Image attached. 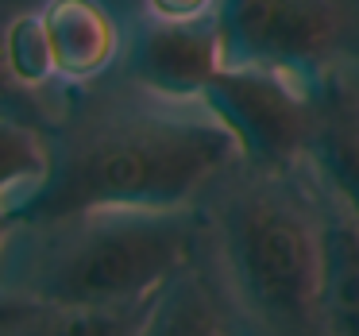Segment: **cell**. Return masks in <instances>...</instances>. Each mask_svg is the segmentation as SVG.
I'll list each match as a JSON object with an SVG mask.
<instances>
[{"instance_id":"cell-1","label":"cell","mask_w":359,"mask_h":336,"mask_svg":"<svg viewBox=\"0 0 359 336\" xmlns=\"http://www.w3.org/2000/svg\"><path fill=\"white\" fill-rule=\"evenodd\" d=\"M50 174L12 209L20 228H43L101 209H197L240 147L205 105H182L135 81L66 86L47 135Z\"/></svg>"},{"instance_id":"cell-2","label":"cell","mask_w":359,"mask_h":336,"mask_svg":"<svg viewBox=\"0 0 359 336\" xmlns=\"http://www.w3.org/2000/svg\"><path fill=\"white\" fill-rule=\"evenodd\" d=\"M197 267L251 336H325V197L297 170L232 166L205 194Z\"/></svg>"},{"instance_id":"cell-3","label":"cell","mask_w":359,"mask_h":336,"mask_svg":"<svg viewBox=\"0 0 359 336\" xmlns=\"http://www.w3.org/2000/svg\"><path fill=\"white\" fill-rule=\"evenodd\" d=\"M24 236L32 248L0 290L55 305H124L155 297L197 263L201 209H101Z\"/></svg>"},{"instance_id":"cell-4","label":"cell","mask_w":359,"mask_h":336,"mask_svg":"<svg viewBox=\"0 0 359 336\" xmlns=\"http://www.w3.org/2000/svg\"><path fill=\"white\" fill-rule=\"evenodd\" d=\"M228 66H263L317 89L359 70V0H220Z\"/></svg>"},{"instance_id":"cell-5","label":"cell","mask_w":359,"mask_h":336,"mask_svg":"<svg viewBox=\"0 0 359 336\" xmlns=\"http://www.w3.org/2000/svg\"><path fill=\"white\" fill-rule=\"evenodd\" d=\"M201 105L232 132L251 170L305 166L317 132V89L263 66H224Z\"/></svg>"},{"instance_id":"cell-6","label":"cell","mask_w":359,"mask_h":336,"mask_svg":"<svg viewBox=\"0 0 359 336\" xmlns=\"http://www.w3.org/2000/svg\"><path fill=\"white\" fill-rule=\"evenodd\" d=\"M224 66V35L217 16L186 20V24L147 16L132 32L124 51L128 81L182 105H201L205 89Z\"/></svg>"},{"instance_id":"cell-7","label":"cell","mask_w":359,"mask_h":336,"mask_svg":"<svg viewBox=\"0 0 359 336\" xmlns=\"http://www.w3.org/2000/svg\"><path fill=\"white\" fill-rule=\"evenodd\" d=\"M43 24L62 86H93L120 58V27L101 0H47Z\"/></svg>"},{"instance_id":"cell-8","label":"cell","mask_w":359,"mask_h":336,"mask_svg":"<svg viewBox=\"0 0 359 336\" xmlns=\"http://www.w3.org/2000/svg\"><path fill=\"white\" fill-rule=\"evenodd\" d=\"M305 163L359 217V89L348 74L317 86V132Z\"/></svg>"},{"instance_id":"cell-9","label":"cell","mask_w":359,"mask_h":336,"mask_svg":"<svg viewBox=\"0 0 359 336\" xmlns=\"http://www.w3.org/2000/svg\"><path fill=\"white\" fill-rule=\"evenodd\" d=\"M320 197H325L320 325L325 336H359V217L325 182H320Z\"/></svg>"},{"instance_id":"cell-10","label":"cell","mask_w":359,"mask_h":336,"mask_svg":"<svg viewBox=\"0 0 359 336\" xmlns=\"http://www.w3.org/2000/svg\"><path fill=\"white\" fill-rule=\"evenodd\" d=\"M228 321L232 317L220 305L212 282L194 263L158 290L140 336H232Z\"/></svg>"},{"instance_id":"cell-11","label":"cell","mask_w":359,"mask_h":336,"mask_svg":"<svg viewBox=\"0 0 359 336\" xmlns=\"http://www.w3.org/2000/svg\"><path fill=\"white\" fill-rule=\"evenodd\" d=\"M155 297L124 305H55L32 297L27 313L8 336H140Z\"/></svg>"},{"instance_id":"cell-12","label":"cell","mask_w":359,"mask_h":336,"mask_svg":"<svg viewBox=\"0 0 359 336\" xmlns=\"http://www.w3.org/2000/svg\"><path fill=\"white\" fill-rule=\"evenodd\" d=\"M50 174L47 132L0 116V205H24Z\"/></svg>"},{"instance_id":"cell-13","label":"cell","mask_w":359,"mask_h":336,"mask_svg":"<svg viewBox=\"0 0 359 336\" xmlns=\"http://www.w3.org/2000/svg\"><path fill=\"white\" fill-rule=\"evenodd\" d=\"M16 12H20V0H0V116L32 124V128L50 135V128L62 116L66 86L55 93V89H32L16 78V70L8 62V24Z\"/></svg>"},{"instance_id":"cell-14","label":"cell","mask_w":359,"mask_h":336,"mask_svg":"<svg viewBox=\"0 0 359 336\" xmlns=\"http://www.w3.org/2000/svg\"><path fill=\"white\" fill-rule=\"evenodd\" d=\"M8 62L16 78L32 89H55L62 86L55 70V51L43 24V12H16L8 24Z\"/></svg>"},{"instance_id":"cell-15","label":"cell","mask_w":359,"mask_h":336,"mask_svg":"<svg viewBox=\"0 0 359 336\" xmlns=\"http://www.w3.org/2000/svg\"><path fill=\"white\" fill-rule=\"evenodd\" d=\"M217 8H220V0H147V16L174 20V24L217 16Z\"/></svg>"},{"instance_id":"cell-16","label":"cell","mask_w":359,"mask_h":336,"mask_svg":"<svg viewBox=\"0 0 359 336\" xmlns=\"http://www.w3.org/2000/svg\"><path fill=\"white\" fill-rule=\"evenodd\" d=\"M32 297L27 294H12V290H0V336H8L20 325V317L27 313Z\"/></svg>"},{"instance_id":"cell-17","label":"cell","mask_w":359,"mask_h":336,"mask_svg":"<svg viewBox=\"0 0 359 336\" xmlns=\"http://www.w3.org/2000/svg\"><path fill=\"white\" fill-rule=\"evenodd\" d=\"M20 236H24L20 220L12 217V209H8V205H0V271H4V259H8L12 243H16Z\"/></svg>"}]
</instances>
